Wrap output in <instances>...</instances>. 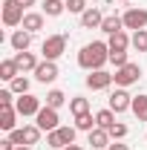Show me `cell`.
<instances>
[{
  "mask_svg": "<svg viewBox=\"0 0 147 150\" xmlns=\"http://www.w3.org/2000/svg\"><path fill=\"white\" fill-rule=\"evenodd\" d=\"M110 61V46L104 43V40H92L87 46H81V52H78V67L81 69H104V64Z\"/></svg>",
  "mask_w": 147,
  "mask_h": 150,
  "instance_id": "cell-1",
  "label": "cell"
},
{
  "mask_svg": "<svg viewBox=\"0 0 147 150\" xmlns=\"http://www.w3.org/2000/svg\"><path fill=\"white\" fill-rule=\"evenodd\" d=\"M75 136H78V127H58V130L46 133V147L64 150L66 144H75Z\"/></svg>",
  "mask_w": 147,
  "mask_h": 150,
  "instance_id": "cell-2",
  "label": "cell"
},
{
  "mask_svg": "<svg viewBox=\"0 0 147 150\" xmlns=\"http://www.w3.org/2000/svg\"><path fill=\"white\" fill-rule=\"evenodd\" d=\"M40 52H43V61H58L66 52V35H49L40 43Z\"/></svg>",
  "mask_w": 147,
  "mask_h": 150,
  "instance_id": "cell-3",
  "label": "cell"
},
{
  "mask_svg": "<svg viewBox=\"0 0 147 150\" xmlns=\"http://www.w3.org/2000/svg\"><path fill=\"white\" fill-rule=\"evenodd\" d=\"M139 78H141V67H139V64H124L121 69H115V72H112L115 87H124V90H127V87H133Z\"/></svg>",
  "mask_w": 147,
  "mask_h": 150,
  "instance_id": "cell-4",
  "label": "cell"
},
{
  "mask_svg": "<svg viewBox=\"0 0 147 150\" xmlns=\"http://www.w3.org/2000/svg\"><path fill=\"white\" fill-rule=\"evenodd\" d=\"M23 9H26V6H23L20 0H3V23H6V26H20L23 18H26Z\"/></svg>",
  "mask_w": 147,
  "mask_h": 150,
  "instance_id": "cell-5",
  "label": "cell"
},
{
  "mask_svg": "<svg viewBox=\"0 0 147 150\" xmlns=\"http://www.w3.org/2000/svg\"><path fill=\"white\" fill-rule=\"evenodd\" d=\"M35 124H37V127H40L43 133H52V130H58V127H61L58 110H55V107H46V104H43V107H40V112L35 115Z\"/></svg>",
  "mask_w": 147,
  "mask_h": 150,
  "instance_id": "cell-6",
  "label": "cell"
},
{
  "mask_svg": "<svg viewBox=\"0 0 147 150\" xmlns=\"http://www.w3.org/2000/svg\"><path fill=\"white\" fill-rule=\"evenodd\" d=\"M121 20H124V29H133V32H139V29H147V9L130 6L127 12L121 15Z\"/></svg>",
  "mask_w": 147,
  "mask_h": 150,
  "instance_id": "cell-7",
  "label": "cell"
},
{
  "mask_svg": "<svg viewBox=\"0 0 147 150\" xmlns=\"http://www.w3.org/2000/svg\"><path fill=\"white\" fill-rule=\"evenodd\" d=\"M40 107H43V104H40V98H37V95H32V93L18 95V101H15V110H18L23 118H26V115H37V112H40Z\"/></svg>",
  "mask_w": 147,
  "mask_h": 150,
  "instance_id": "cell-8",
  "label": "cell"
},
{
  "mask_svg": "<svg viewBox=\"0 0 147 150\" xmlns=\"http://www.w3.org/2000/svg\"><path fill=\"white\" fill-rule=\"evenodd\" d=\"M133 107V95L124 90V87H118L115 93H110V110L118 115V112H127Z\"/></svg>",
  "mask_w": 147,
  "mask_h": 150,
  "instance_id": "cell-9",
  "label": "cell"
},
{
  "mask_svg": "<svg viewBox=\"0 0 147 150\" xmlns=\"http://www.w3.org/2000/svg\"><path fill=\"white\" fill-rule=\"evenodd\" d=\"M110 84H112V72H107V69H92V72L87 75V87H90L92 93L110 90Z\"/></svg>",
  "mask_w": 147,
  "mask_h": 150,
  "instance_id": "cell-10",
  "label": "cell"
},
{
  "mask_svg": "<svg viewBox=\"0 0 147 150\" xmlns=\"http://www.w3.org/2000/svg\"><path fill=\"white\" fill-rule=\"evenodd\" d=\"M35 78L40 81V84H52V81L58 78V64L55 61H40L37 69H35Z\"/></svg>",
  "mask_w": 147,
  "mask_h": 150,
  "instance_id": "cell-11",
  "label": "cell"
},
{
  "mask_svg": "<svg viewBox=\"0 0 147 150\" xmlns=\"http://www.w3.org/2000/svg\"><path fill=\"white\" fill-rule=\"evenodd\" d=\"M9 43H12V49H15V52H29V46H32V32L18 29L15 35L9 38Z\"/></svg>",
  "mask_w": 147,
  "mask_h": 150,
  "instance_id": "cell-12",
  "label": "cell"
},
{
  "mask_svg": "<svg viewBox=\"0 0 147 150\" xmlns=\"http://www.w3.org/2000/svg\"><path fill=\"white\" fill-rule=\"evenodd\" d=\"M18 115L20 112L15 110V107H0V130H6V133L18 130V127H15V124H18Z\"/></svg>",
  "mask_w": 147,
  "mask_h": 150,
  "instance_id": "cell-13",
  "label": "cell"
},
{
  "mask_svg": "<svg viewBox=\"0 0 147 150\" xmlns=\"http://www.w3.org/2000/svg\"><path fill=\"white\" fill-rule=\"evenodd\" d=\"M101 23H104V15H101L95 6H90V9L81 15V26H84V29H101Z\"/></svg>",
  "mask_w": 147,
  "mask_h": 150,
  "instance_id": "cell-14",
  "label": "cell"
},
{
  "mask_svg": "<svg viewBox=\"0 0 147 150\" xmlns=\"http://www.w3.org/2000/svg\"><path fill=\"white\" fill-rule=\"evenodd\" d=\"M15 64H18V69H20V72H35L40 61H37L32 52H15Z\"/></svg>",
  "mask_w": 147,
  "mask_h": 150,
  "instance_id": "cell-15",
  "label": "cell"
},
{
  "mask_svg": "<svg viewBox=\"0 0 147 150\" xmlns=\"http://www.w3.org/2000/svg\"><path fill=\"white\" fill-rule=\"evenodd\" d=\"M130 38L124 29L121 32H115V35H110V40H107V46H110V52H127V46H130Z\"/></svg>",
  "mask_w": 147,
  "mask_h": 150,
  "instance_id": "cell-16",
  "label": "cell"
},
{
  "mask_svg": "<svg viewBox=\"0 0 147 150\" xmlns=\"http://www.w3.org/2000/svg\"><path fill=\"white\" fill-rule=\"evenodd\" d=\"M20 26H23L26 32H32V35H35V32L43 29V15H40V12H26V18H23Z\"/></svg>",
  "mask_w": 147,
  "mask_h": 150,
  "instance_id": "cell-17",
  "label": "cell"
},
{
  "mask_svg": "<svg viewBox=\"0 0 147 150\" xmlns=\"http://www.w3.org/2000/svg\"><path fill=\"white\" fill-rule=\"evenodd\" d=\"M20 75L18 64H15V58H6V61H0V81H15Z\"/></svg>",
  "mask_w": 147,
  "mask_h": 150,
  "instance_id": "cell-18",
  "label": "cell"
},
{
  "mask_svg": "<svg viewBox=\"0 0 147 150\" xmlns=\"http://www.w3.org/2000/svg\"><path fill=\"white\" fill-rule=\"evenodd\" d=\"M90 144H92V150L110 147V133L104 130V127H95V130L90 133Z\"/></svg>",
  "mask_w": 147,
  "mask_h": 150,
  "instance_id": "cell-19",
  "label": "cell"
},
{
  "mask_svg": "<svg viewBox=\"0 0 147 150\" xmlns=\"http://www.w3.org/2000/svg\"><path fill=\"white\" fill-rule=\"evenodd\" d=\"M121 29H124V20L118 18V15H104L101 32H107V35H115V32H121Z\"/></svg>",
  "mask_w": 147,
  "mask_h": 150,
  "instance_id": "cell-20",
  "label": "cell"
},
{
  "mask_svg": "<svg viewBox=\"0 0 147 150\" xmlns=\"http://www.w3.org/2000/svg\"><path fill=\"white\" fill-rule=\"evenodd\" d=\"M66 12V0H43V15L46 18H58Z\"/></svg>",
  "mask_w": 147,
  "mask_h": 150,
  "instance_id": "cell-21",
  "label": "cell"
},
{
  "mask_svg": "<svg viewBox=\"0 0 147 150\" xmlns=\"http://www.w3.org/2000/svg\"><path fill=\"white\" fill-rule=\"evenodd\" d=\"M20 130H23V144H29V147H35L37 142H40V127H37V124H26V127H20Z\"/></svg>",
  "mask_w": 147,
  "mask_h": 150,
  "instance_id": "cell-22",
  "label": "cell"
},
{
  "mask_svg": "<svg viewBox=\"0 0 147 150\" xmlns=\"http://www.w3.org/2000/svg\"><path fill=\"white\" fill-rule=\"evenodd\" d=\"M69 112H72L75 118H78V115H87V112H90V98H81V95H75L72 101H69Z\"/></svg>",
  "mask_w": 147,
  "mask_h": 150,
  "instance_id": "cell-23",
  "label": "cell"
},
{
  "mask_svg": "<svg viewBox=\"0 0 147 150\" xmlns=\"http://www.w3.org/2000/svg\"><path fill=\"white\" fill-rule=\"evenodd\" d=\"M130 110H133V115H136L139 121H147V95H136Z\"/></svg>",
  "mask_w": 147,
  "mask_h": 150,
  "instance_id": "cell-24",
  "label": "cell"
},
{
  "mask_svg": "<svg viewBox=\"0 0 147 150\" xmlns=\"http://www.w3.org/2000/svg\"><path fill=\"white\" fill-rule=\"evenodd\" d=\"M75 127H78V130H84V133H92L95 127H98V121H95V115H92V112H87V115H78V118H75Z\"/></svg>",
  "mask_w": 147,
  "mask_h": 150,
  "instance_id": "cell-25",
  "label": "cell"
},
{
  "mask_svg": "<svg viewBox=\"0 0 147 150\" xmlns=\"http://www.w3.org/2000/svg\"><path fill=\"white\" fill-rule=\"evenodd\" d=\"M95 121H98V127H104V130H110L112 124H115V112L107 107V110H98L95 112Z\"/></svg>",
  "mask_w": 147,
  "mask_h": 150,
  "instance_id": "cell-26",
  "label": "cell"
},
{
  "mask_svg": "<svg viewBox=\"0 0 147 150\" xmlns=\"http://www.w3.org/2000/svg\"><path fill=\"white\" fill-rule=\"evenodd\" d=\"M130 46H133L136 52H147V29L133 32V38H130Z\"/></svg>",
  "mask_w": 147,
  "mask_h": 150,
  "instance_id": "cell-27",
  "label": "cell"
},
{
  "mask_svg": "<svg viewBox=\"0 0 147 150\" xmlns=\"http://www.w3.org/2000/svg\"><path fill=\"white\" fill-rule=\"evenodd\" d=\"M9 90L15 95H26L29 93V78H26V75H18L15 81H9Z\"/></svg>",
  "mask_w": 147,
  "mask_h": 150,
  "instance_id": "cell-28",
  "label": "cell"
},
{
  "mask_svg": "<svg viewBox=\"0 0 147 150\" xmlns=\"http://www.w3.org/2000/svg\"><path fill=\"white\" fill-rule=\"evenodd\" d=\"M64 104H66V95L61 93V90H49V93H46V107H64Z\"/></svg>",
  "mask_w": 147,
  "mask_h": 150,
  "instance_id": "cell-29",
  "label": "cell"
},
{
  "mask_svg": "<svg viewBox=\"0 0 147 150\" xmlns=\"http://www.w3.org/2000/svg\"><path fill=\"white\" fill-rule=\"evenodd\" d=\"M107 133H110V139H112V142H121V139L127 136V124H121V121H115V124H112V127H110Z\"/></svg>",
  "mask_w": 147,
  "mask_h": 150,
  "instance_id": "cell-30",
  "label": "cell"
},
{
  "mask_svg": "<svg viewBox=\"0 0 147 150\" xmlns=\"http://www.w3.org/2000/svg\"><path fill=\"white\" fill-rule=\"evenodd\" d=\"M90 6H87V0H66V12H72V15H84Z\"/></svg>",
  "mask_w": 147,
  "mask_h": 150,
  "instance_id": "cell-31",
  "label": "cell"
},
{
  "mask_svg": "<svg viewBox=\"0 0 147 150\" xmlns=\"http://www.w3.org/2000/svg\"><path fill=\"white\" fill-rule=\"evenodd\" d=\"M110 64L115 67V69H121L124 64H130V61H127V52H110Z\"/></svg>",
  "mask_w": 147,
  "mask_h": 150,
  "instance_id": "cell-32",
  "label": "cell"
},
{
  "mask_svg": "<svg viewBox=\"0 0 147 150\" xmlns=\"http://www.w3.org/2000/svg\"><path fill=\"white\" fill-rule=\"evenodd\" d=\"M12 101H15V93H12L9 87H6V90H0V107H15Z\"/></svg>",
  "mask_w": 147,
  "mask_h": 150,
  "instance_id": "cell-33",
  "label": "cell"
},
{
  "mask_svg": "<svg viewBox=\"0 0 147 150\" xmlns=\"http://www.w3.org/2000/svg\"><path fill=\"white\" fill-rule=\"evenodd\" d=\"M0 150H18V144H15L12 139H3V142H0Z\"/></svg>",
  "mask_w": 147,
  "mask_h": 150,
  "instance_id": "cell-34",
  "label": "cell"
},
{
  "mask_svg": "<svg viewBox=\"0 0 147 150\" xmlns=\"http://www.w3.org/2000/svg\"><path fill=\"white\" fill-rule=\"evenodd\" d=\"M107 150H130V147H127V144H121V142H115V144H110Z\"/></svg>",
  "mask_w": 147,
  "mask_h": 150,
  "instance_id": "cell-35",
  "label": "cell"
},
{
  "mask_svg": "<svg viewBox=\"0 0 147 150\" xmlns=\"http://www.w3.org/2000/svg\"><path fill=\"white\" fill-rule=\"evenodd\" d=\"M64 150H84V147H81V144H66Z\"/></svg>",
  "mask_w": 147,
  "mask_h": 150,
  "instance_id": "cell-36",
  "label": "cell"
},
{
  "mask_svg": "<svg viewBox=\"0 0 147 150\" xmlns=\"http://www.w3.org/2000/svg\"><path fill=\"white\" fill-rule=\"evenodd\" d=\"M20 3H23V6H35V0H20Z\"/></svg>",
  "mask_w": 147,
  "mask_h": 150,
  "instance_id": "cell-37",
  "label": "cell"
},
{
  "mask_svg": "<svg viewBox=\"0 0 147 150\" xmlns=\"http://www.w3.org/2000/svg\"><path fill=\"white\" fill-rule=\"evenodd\" d=\"M18 150H32V147H29V144H20V147Z\"/></svg>",
  "mask_w": 147,
  "mask_h": 150,
  "instance_id": "cell-38",
  "label": "cell"
},
{
  "mask_svg": "<svg viewBox=\"0 0 147 150\" xmlns=\"http://www.w3.org/2000/svg\"><path fill=\"white\" fill-rule=\"evenodd\" d=\"M118 3H127V0H118Z\"/></svg>",
  "mask_w": 147,
  "mask_h": 150,
  "instance_id": "cell-39",
  "label": "cell"
}]
</instances>
